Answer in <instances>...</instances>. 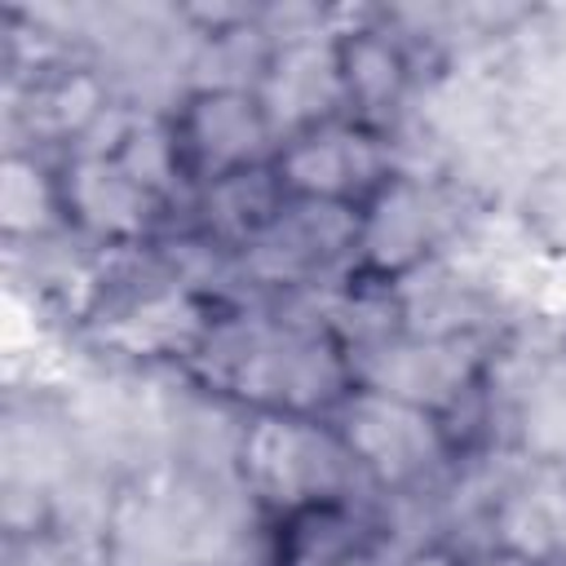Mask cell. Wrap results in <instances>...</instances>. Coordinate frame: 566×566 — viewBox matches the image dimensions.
<instances>
[{
    "instance_id": "1",
    "label": "cell",
    "mask_w": 566,
    "mask_h": 566,
    "mask_svg": "<svg viewBox=\"0 0 566 566\" xmlns=\"http://www.w3.org/2000/svg\"><path fill=\"white\" fill-rule=\"evenodd\" d=\"M274 172H279V190L332 208H349L354 199L367 203L389 181V172L380 168L376 137L336 119L292 133L274 159Z\"/></svg>"
},
{
    "instance_id": "2",
    "label": "cell",
    "mask_w": 566,
    "mask_h": 566,
    "mask_svg": "<svg viewBox=\"0 0 566 566\" xmlns=\"http://www.w3.org/2000/svg\"><path fill=\"white\" fill-rule=\"evenodd\" d=\"M270 142V115L261 97L239 88L199 93L172 133V159H186L208 181L256 168V150Z\"/></svg>"
},
{
    "instance_id": "3",
    "label": "cell",
    "mask_w": 566,
    "mask_h": 566,
    "mask_svg": "<svg viewBox=\"0 0 566 566\" xmlns=\"http://www.w3.org/2000/svg\"><path fill=\"white\" fill-rule=\"evenodd\" d=\"M336 80H340L345 102H354L358 111H376V106H389L398 97L407 66L389 40L363 31L354 40L336 44Z\"/></svg>"
},
{
    "instance_id": "4",
    "label": "cell",
    "mask_w": 566,
    "mask_h": 566,
    "mask_svg": "<svg viewBox=\"0 0 566 566\" xmlns=\"http://www.w3.org/2000/svg\"><path fill=\"white\" fill-rule=\"evenodd\" d=\"M473 566H531V562L517 557V553H491V557H482V562H473Z\"/></svg>"
}]
</instances>
